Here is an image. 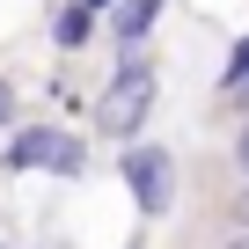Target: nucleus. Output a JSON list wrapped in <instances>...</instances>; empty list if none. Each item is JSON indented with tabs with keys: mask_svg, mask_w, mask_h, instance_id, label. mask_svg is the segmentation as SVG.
I'll return each mask as SVG.
<instances>
[{
	"mask_svg": "<svg viewBox=\"0 0 249 249\" xmlns=\"http://www.w3.org/2000/svg\"><path fill=\"white\" fill-rule=\"evenodd\" d=\"M0 169H15V176H30V169H44V176H88V140H73L66 124H15L8 132V147H0Z\"/></svg>",
	"mask_w": 249,
	"mask_h": 249,
	"instance_id": "obj_2",
	"label": "nucleus"
},
{
	"mask_svg": "<svg viewBox=\"0 0 249 249\" xmlns=\"http://www.w3.org/2000/svg\"><path fill=\"white\" fill-rule=\"evenodd\" d=\"M227 249H249V234H234V242H227Z\"/></svg>",
	"mask_w": 249,
	"mask_h": 249,
	"instance_id": "obj_12",
	"label": "nucleus"
},
{
	"mask_svg": "<svg viewBox=\"0 0 249 249\" xmlns=\"http://www.w3.org/2000/svg\"><path fill=\"white\" fill-rule=\"evenodd\" d=\"M154 95H161V73H154L147 59H117V73H110V88L95 95L88 124H95L103 140H124V147H132V140L147 132V110H154Z\"/></svg>",
	"mask_w": 249,
	"mask_h": 249,
	"instance_id": "obj_1",
	"label": "nucleus"
},
{
	"mask_svg": "<svg viewBox=\"0 0 249 249\" xmlns=\"http://www.w3.org/2000/svg\"><path fill=\"white\" fill-rule=\"evenodd\" d=\"M220 103H227V110H242V117H249V73H242V81H234V88H227V95H220Z\"/></svg>",
	"mask_w": 249,
	"mask_h": 249,
	"instance_id": "obj_7",
	"label": "nucleus"
},
{
	"mask_svg": "<svg viewBox=\"0 0 249 249\" xmlns=\"http://www.w3.org/2000/svg\"><path fill=\"white\" fill-rule=\"evenodd\" d=\"M234 220H242V234H249V191H242V205H234Z\"/></svg>",
	"mask_w": 249,
	"mask_h": 249,
	"instance_id": "obj_11",
	"label": "nucleus"
},
{
	"mask_svg": "<svg viewBox=\"0 0 249 249\" xmlns=\"http://www.w3.org/2000/svg\"><path fill=\"white\" fill-rule=\"evenodd\" d=\"M132 249H140V242H132Z\"/></svg>",
	"mask_w": 249,
	"mask_h": 249,
	"instance_id": "obj_13",
	"label": "nucleus"
},
{
	"mask_svg": "<svg viewBox=\"0 0 249 249\" xmlns=\"http://www.w3.org/2000/svg\"><path fill=\"white\" fill-rule=\"evenodd\" d=\"M242 73H249V37H242V44H234V59H227V73H220V95H227V88H234V81H242Z\"/></svg>",
	"mask_w": 249,
	"mask_h": 249,
	"instance_id": "obj_6",
	"label": "nucleus"
},
{
	"mask_svg": "<svg viewBox=\"0 0 249 249\" xmlns=\"http://www.w3.org/2000/svg\"><path fill=\"white\" fill-rule=\"evenodd\" d=\"M161 8H169V0H117V8H110V44H117V59H140V44L154 37V22H161Z\"/></svg>",
	"mask_w": 249,
	"mask_h": 249,
	"instance_id": "obj_4",
	"label": "nucleus"
},
{
	"mask_svg": "<svg viewBox=\"0 0 249 249\" xmlns=\"http://www.w3.org/2000/svg\"><path fill=\"white\" fill-rule=\"evenodd\" d=\"M0 132H15V88L0 81Z\"/></svg>",
	"mask_w": 249,
	"mask_h": 249,
	"instance_id": "obj_8",
	"label": "nucleus"
},
{
	"mask_svg": "<svg viewBox=\"0 0 249 249\" xmlns=\"http://www.w3.org/2000/svg\"><path fill=\"white\" fill-rule=\"evenodd\" d=\"M73 8H88V15H95V22H103V15H110V8H117V0H73Z\"/></svg>",
	"mask_w": 249,
	"mask_h": 249,
	"instance_id": "obj_10",
	"label": "nucleus"
},
{
	"mask_svg": "<svg viewBox=\"0 0 249 249\" xmlns=\"http://www.w3.org/2000/svg\"><path fill=\"white\" fill-rule=\"evenodd\" d=\"M95 37H103V22H95L88 8H59V22H52V44H59V52H88Z\"/></svg>",
	"mask_w": 249,
	"mask_h": 249,
	"instance_id": "obj_5",
	"label": "nucleus"
},
{
	"mask_svg": "<svg viewBox=\"0 0 249 249\" xmlns=\"http://www.w3.org/2000/svg\"><path fill=\"white\" fill-rule=\"evenodd\" d=\"M234 161H242V176H249V117H242V140H234Z\"/></svg>",
	"mask_w": 249,
	"mask_h": 249,
	"instance_id": "obj_9",
	"label": "nucleus"
},
{
	"mask_svg": "<svg viewBox=\"0 0 249 249\" xmlns=\"http://www.w3.org/2000/svg\"><path fill=\"white\" fill-rule=\"evenodd\" d=\"M117 176H124V191H132V205H140L147 220L176 213V154H169V147L132 140V147L117 154Z\"/></svg>",
	"mask_w": 249,
	"mask_h": 249,
	"instance_id": "obj_3",
	"label": "nucleus"
}]
</instances>
